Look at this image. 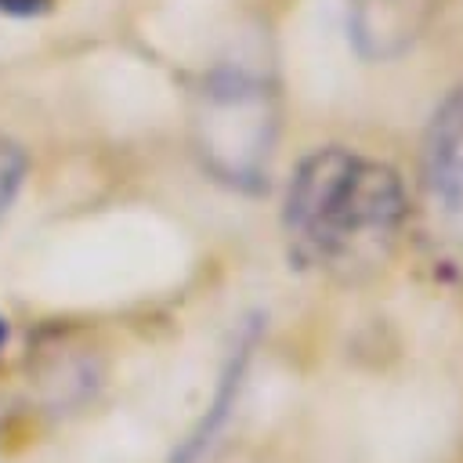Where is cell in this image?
I'll return each instance as SVG.
<instances>
[{
    "instance_id": "5",
    "label": "cell",
    "mask_w": 463,
    "mask_h": 463,
    "mask_svg": "<svg viewBox=\"0 0 463 463\" xmlns=\"http://www.w3.org/2000/svg\"><path fill=\"white\" fill-rule=\"evenodd\" d=\"M7 336H11V329H7V318L0 315V351H4V344H7Z\"/></svg>"
},
{
    "instance_id": "4",
    "label": "cell",
    "mask_w": 463,
    "mask_h": 463,
    "mask_svg": "<svg viewBox=\"0 0 463 463\" xmlns=\"http://www.w3.org/2000/svg\"><path fill=\"white\" fill-rule=\"evenodd\" d=\"M51 7V0H0V14H14V18H33L43 14Z\"/></svg>"
},
{
    "instance_id": "3",
    "label": "cell",
    "mask_w": 463,
    "mask_h": 463,
    "mask_svg": "<svg viewBox=\"0 0 463 463\" xmlns=\"http://www.w3.org/2000/svg\"><path fill=\"white\" fill-rule=\"evenodd\" d=\"M25 177V156L18 145H11L7 137H0V217L11 210L18 188Z\"/></svg>"
},
{
    "instance_id": "2",
    "label": "cell",
    "mask_w": 463,
    "mask_h": 463,
    "mask_svg": "<svg viewBox=\"0 0 463 463\" xmlns=\"http://www.w3.org/2000/svg\"><path fill=\"white\" fill-rule=\"evenodd\" d=\"M427 174L434 195H441L449 210H463V101L449 105V112L434 123Z\"/></svg>"
},
{
    "instance_id": "1",
    "label": "cell",
    "mask_w": 463,
    "mask_h": 463,
    "mask_svg": "<svg viewBox=\"0 0 463 463\" xmlns=\"http://www.w3.org/2000/svg\"><path fill=\"white\" fill-rule=\"evenodd\" d=\"M409 221V195L394 166L344 145L300 159L282 199L289 260L351 279L391 257Z\"/></svg>"
}]
</instances>
